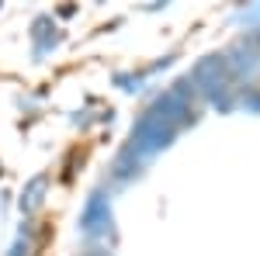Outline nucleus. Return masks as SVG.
Returning <instances> with one entry per match:
<instances>
[{"label":"nucleus","mask_w":260,"mask_h":256,"mask_svg":"<svg viewBox=\"0 0 260 256\" xmlns=\"http://www.w3.org/2000/svg\"><path fill=\"white\" fill-rule=\"evenodd\" d=\"M177 128H180V121L170 118L160 104H153V107H146L142 118L132 125V142H128V149L139 159H149V156H156V153H163V149L174 142Z\"/></svg>","instance_id":"f257e3e1"},{"label":"nucleus","mask_w":260,"mask_h":256,"mask_svg":"<svg viewBox=\"0 0 260 256\" xmlns=\"http://www.w3.org/2000/svg\"><path fill=\"white\" fill-rule=\"evenodd\" d=\"M233 69H229V59L225 56H205V59L194 62L191 69V83L194 90H201V97L208 104H215L219 111H229L233 107Z\"/></svg>","instance_id":"f03ea898"},{"label":"nucleus","mask_w":260,"mask_h":256,"mask_svg":"<svg viewBox=\"0 0 260 256\" xmlns=\"http://www.w3.org/2000/svg\"><path fill=\"white\" fill-rule=\"evenodd\" d=\"M111 229H115V215H111V197H104L101 191L87 197V204H83L80 211V236L83 239H104L111 236Z\"/></svg>","instance_id":"7ed1b4c3"},{"label":"nucleus","mask_w":260,"mask_h":256,"mask_svg":"<svg viewBox=\"0 0 260 256\" xmlns=\"http://www.w3.org/2000/svg\"><path fill=\"white\" fill-rule=\"evenodd\" d=\"M225 59H229V69L236 77H253L260 69V42L257 39H240L225 52Z\"/></svg>","instance_id":"20e7f679"},{"label":"nucleus","mask_w":260,"mask_h":256,"mask_svg":"<svg viewBox=\"0 0 260 256\" xmlns=\"http://www.w3.org/2000/svg\"><path fill=\"white\" fill-rule=\"evenodd\" d=\"M31 39H35V56H45L56 42H59V35H56V24H52V18H35V24H31Z\"/></svg>","instance_id":"39448f33"},{"label":"nucleus","mask_w":260,"mask_h":256,"mask_svg":"<svg viewBox=\"0 0 260 256\" xmlns=\"http://www.w3.org/2000/svg\"><path fill=\"white\" fill-rule=\"evenodd\" d=\"M45 184H49V180L42 177V173H39V177H31V180H28V187H24V194H21V211H24V215H28V211H35V208L42 204Z\"/></svg>","instance_id":"423d86ee"},{"label":"nucleus","mask_w":260,"mask_h":256,"mask_svg":"<svg viewBox=\"0 0 260 256\" xmlns=\"http://www.w3.org/2000/svg\"><path fill=\"white\" fill-rule=\"evenodd\" d=\"M101 256H104V253H101Z\"/></svg>","instance_id":"0eeeda50"}]
</instances>
